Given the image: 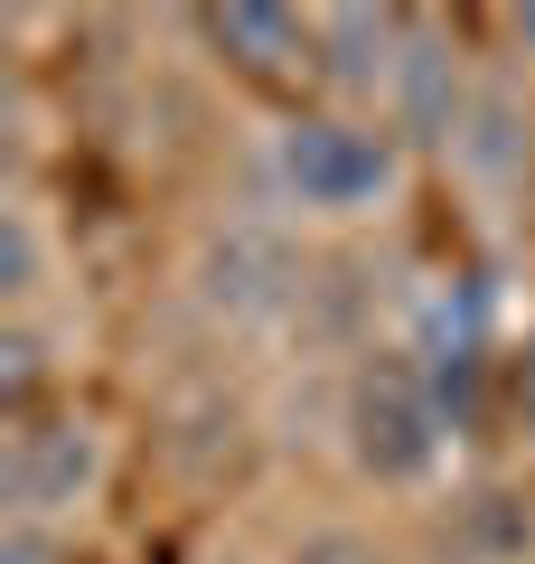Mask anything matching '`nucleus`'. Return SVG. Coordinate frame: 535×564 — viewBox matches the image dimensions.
Returning a JSON list of instances; mask_svg holds the SVG:
<instances>
[{
    "label": "nucleus",
    "mask_w": 535,
    "mask_h": 564,
    "mask_svg": "<svg viewBox=\"0 0 535 564\" xmlns=\"http://www.w3.org/2000/svg\"><path fill=\"white\" fill-rule=\"evenodd\" d=\"M414 151L385 132L376 113H338V104H301L263 132V207L310 226H367L404 198Z\"/></svg>",
    "instance_id": "1"
},
{
    "label": "nucleus",
    "mask_w": 535,
    "mask_h": 564,
    "mask_svg": "<svg viewBox=\"0 0 535 564\" xmlns=\"http://www.w3.org/2000/svg\"><path fill=\"white\" fill-rule=\"evenodd\" d=\"M451 404L414 339H367L338 377V462L367 489H423L451 462Z\"/></svg>",
    "instance_id": "2"
},
{
    "label": "nucleus",
    "mask_w": 535,
    "mask_h": 564,
    "mask_svg": "<svg viewBox=\"0 0 535 564\" xmlns=\"http://www.w3.org/2000/svg\"><path fill=\"white\" fill-rule=\"evenodd\" d=\"M310 292H319L310 236L292 217H273V207L217 217L198 236V254H188V302H198L207 329H282V321H301Z\"/></svg>",
    "instance_id": "3"
},
{
    "label": "nucleus",
    "mask_w": 535,
    "mask_h": 564,
    "mask_svg": "<svg viewBox=\"0 0 535 564\" xmlns=\"http://www.w3.org/2000/svg\"><path fill=\"white\" fill-rule=\"evenodd\" d=\"M103 480H113V443H103L95 414H29L10 423V443H0V499H10V518H85V508L103 499Z\"/></svg>",
    "instance_id": "4"
},
{
    "label": "nucleus",
    "mask_w": 535,
    "mask_h": 564,
    "mask_svg": "<svg viewBox=\"0 0 535 564\" xmlns=\"http://www.w3.org/2000/svg\"><path fill=\"white\" fill-rule=\"evenodd\" d=\"M470 95H479V76H470V57H460V39H451L441 20H423V10H414V29H404V57H395V85H385L376 122L404 141V151H451V132H460V113H470Z\"/></svg>",
    "instance_id": "5"
},
{
    "label": "nucleus",
    "mask_w": 535,
    "mask_h": 564,
    "mask_svg": "<svg viewBox=\"0 0 535 564\" xmlns=\"http://www.w3.org/2000/svg\"><path fill=\"white\" fill-rule=\"evenodd\" d=\"M207 57L236 85H319V20L292 10V0H226V10H198Z\"/></svg>",
    "instance_id": "6"
},
{
    "label": "nucleus",
    "mask_w": 535,
    "mask_h": 564,
    "mask_svg": "<svg viewBox=\"0 0 535 564\" xmlns=\"http://www.w3.org/2000/svg\"><path fill=\"white\" fill-rule=\"evenodd\" d=\"M319 20V95L338 113H376L385 85H395V57H404V29L414 10H367V0H338V10H310Z\"/></svg>",
    "instance_id": "7"
},
{
    "label": "nucleus",
    "mask_w": 535,
    "mask_h": 564,
    "mask_svg": "<svg viewBox=\"0 0 535 564\" xmlns=\"http://www.w3.org/2000/svg\"><path fill=\"white\" fill-rule=\"evenodd\" d=\"M441 161H451L470 188H507L516 170L535 161V104L516 95L507 66H489V76H479V95H470V113H460V132H451V151H441Z\"/></svg>",
    "instance_id": "8"
},
{
    "label": "nucleus",
    "mask_w": 535,
    "mask_h": 564,
    "mask_svg": "<svg viewBox=\"0 0 535 564\" xmlns=\"http://www.w3.org/2000/svg\"><path fill=\"white\" fill-rule=\"evenodd\" d=\"M39 292H47V236H39V207H0V302L10 321H39Z\"/></svg>",
    "instance_id": "9"
},
{
    "label": "nucleus",
    "mask_w": 535,
    "mask_h": 564,
    "mask_svg": "<svg viewBox=\"0 0 535 564\" xmlns=\"http://www.w3.org/2000/svg\"><path fill=\"white\" fill-rule=\"evenodd\" d=\"M47 377H57L47 329L39 321H0V404H10V423L47 414Z\"/></svg>",
    "instance_id": "10"
},
{
    "label": "nucleus",
    "mask_w": 535,
    "mask_h": 564,
    "mask_svg": "<svg viewBox=\"0 0 535 564\" xmlns=\"http://www.w3.org/2000/svg\"><path fill=\"white\" fill-rule=\"evenodd\" d=\"M282 564H395V545L376 527H357V518H319L282 545Z\"/></svg>",
    "instance_id": "11"
},
{
    "label": "nucleus",
    "mask_w": 535,
    "mask_h": 564,
    "mask_svg": "<svg viewBox=\"0 0 535 564\" xmlns=\"http://www.w3.org/2000/svg\"><path fill=\"white\" fill-rule=\"evenodd\" d=\"M0 564H76V545L47 518H0Z\"/></svg>",
    "instance_id": "12"
},
{
    "label": "nucleus",
    "mask_w": 535,
    "mask_h": 564,
    "mask_svg": "<svg viewBox=\"0 0 535 564\" xmlns=\"http://www.w3.org/2000/svg\"><path fill=\"white\" fill-rule=\"evenodd\" d=\"M498 47H507L498 66H535V0L526 10H498Z\"/></svg>",
    "instance_id": "13"
},
{
    "label": "nucleus",
    "mask_w": 535,
    "mask_h": 564,
    "mask_svg": "<svg viewBox=\"0 0 535 564\" xmlns=\"http://www.w3.org/2000/svg\"><path fill=\"white\" fill-rule=\"evenodd\" d=\"M198 564H254V555H236V545H217V555H198Z\"/></svg>",
    "instance_id": "14"
}]
</instances>
